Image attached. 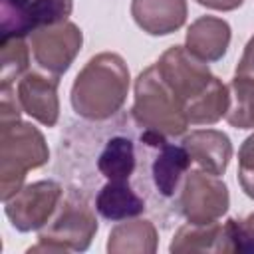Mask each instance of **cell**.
<instances>
[{
  "mask_svg": "<svg viewBox=\"0 0 254 254\" xmlns=\"http://www.w3.org/2000/svg\"><path fill=\"white\" fill-rule=\"evenodd\" d=\"M169 137L141 127L131 111L89 123H69L62 135L56 171L69 190L85 194L89 200L101 187H133L163 226H169L155 183L153 163Z\"/></svg>",
  "mask_w": 254,
  "mask_h": 254,
  "instance_id": "cell-1",
  "label": "cell"
},
{
  "mask_svg": "<svg viewBox=\"0 0 254 254\" xmlns=\"http://www.w3.org/2000/svg\"><path fill=\"white\" fill-rule=\"evenodd\" d=\"M155 65L190 125H214L226 117L230 105L228 85L185 46H171Z\"/></svg>",
  "mask_w": 254,
  "mask_h": 254,
  "instance_id": "cell-2",
  "label": "cell"
},
{
  "mask_svg": "<svg viewBox=\"0 0 254 254\" xmlns=\"http://www.w3.org/2000/svg\"><path fill=\"white\" fill-rule=\"evenodd\" d=\"M0 93V196L8 200L22 189L30 171L48 163L50 149L44 135L20 119L22 107L16 93L12 95V89Z\"/></svg>",
  "mask_w": 254,
  "mask_h": 254,
  "instance_id": "cell-3",
  "label": "cell"
},
{
  "mask_svg": "<svg viewBox=\"0 0 254 254\" xmlns=\"http://www.w3.org/2000/svg\"><path fill=\"white\" fill-rule=\"evenodd\" d=\"M129 67L119 54L93 56L71 85V107L87 121H103L117 115L127 99Z\"/></svg>",
  "mask_w": 254,
  "mask_h": 254,
  "instance_id": "cell-4",
  "label": "cell"
},
{
  "mask_svg": "<svg viewBox=\"0 0 254 254\" xmlns=\"http://www.w3.org/2000/svg\"><path fill=\"white\" fill-rule=\"evenodd\" d=\"M99 224L95 218L93 202L77 192L69 190L64 194L58 210L42 226L38 234V244L28 252H81L87 250Z\"/></svg>",
  "mask_w": 254,
  "mask_h": 254,
  "instance_id": "cell-5",
  "label": "cell"
},
{
  "mask_svg": "<svg viewBox=\"0 0 254 254\" xmlns=\"http://www.w3.org/2000/svg\"><path fill=\"white\" fill-rule=\"evenodd\" d=\"M133 119L151 131L165 137H179L189 129V119L173 95L157 65H149L135 79V101L131 107Z\"/></svg>",
  "mask_w": 254,
  "mask_h": 254,
  "instance_id": "cell-6",
  "label": "cell"
},
{
  "mask_svg": "<svg viewBox=\"0 0 254 254\" xmlns=\"http://www.w3.org/2000/svg\"><path fill=\"white\" fill-rule=\"evenodd\" d=\"M230 206L228 187L216 175L204 171H190L185 177L181 194H179V212L190 224H208L222 214H226Z\"/></svg>",
  "mask_w": 254,
  "mask_h": 254,
  "instance_id": "cell-7",
  "label": "cell"
},
{
  "mask_svg": "<svg viewBox=\"0 0 254 254\" xmlns=\"http://www.w3.org/2000/svg\"><path fill=\"white\" fill-rule=\"evenodd\" d=\"M62 198L64 187L58 181H36L22 187L14 196L4 200V210L16 230L30 232L48 224Z\"/></svg>",
  "mask_w": 254,
  "mask_h": 254,
  "instance_id": "cell-8",
  "label": "cell"
},
{
  "mask_svg": "<svg viewBox=\"0 0 254 254\" xmlns=\"http://www.w3.org/2000/svg\"><path fill=\"white\" fill-rule=\"evenodd\" d=\"M28 38L34 62L42 67V71L58 77L69 69L83 44L81 30L69 20L56 26L40 28Z\"/></svg>",
  "mask_w": 254,
  "mask_h": 254,
  "instance_id": "cell-9",
  "label": "cell"
},
{
  "mask_svg": "<svg viewBox=\"0 0 254 254\" xmlns=\"http://www.w3.org/2000/svg\"><path fill=\"white\" fill-rule=\"evenodd\" d=\"M73 0H26L16 8L0 6V38H26L32 32L69 18Z\"/></svg>",
  "mask_w": 254,
  "mask_h": 254,
  "instance_id": "cell-10",
  "label": "cell"
},
{
  "mask_svg": "<svg viewBox=\"0 0 254 254\" xmlns=\"http://www.w3.org/2000/svg\"><path fill=\"white\" fill-rule=\"evenodd\" d=\"M60 77L42 71H26L16 87V99L26 115L46 127H54L60 119Z\"/></svg>",
  "mask_w": 254,
  "mask_h": 254,
  "instance_id": "cell-11",
  "label": "cell"
},
{
  "mask_svg": "<svg viewBox=\"0 0 254 254\" xmlns=\"http://www.w3.org/2000/svg\"><path fill=\"white\" fill-rule=\"evenodd\" d=\"M181 145L190 155V161L204 173L224 175L232 159V143L226 133L216 129H196L183 137Z\"/></svg>",
  "mask_w": 254,
  "mask_h": 254,
  "instance_id": "cell-12",
  "label": "cell"
},
{
  "mask_svg": "<svg viewBox=\"0 0 254 254\" xmlns=\"http://www.w3.org/2000/svg\"><path fill=\"white\" fill-rule=\"evenodd\" d=\"M175 254L187 252H234L232 226L230 218L226 222H208V224H185L177 230L169 246Z\"/></svg>",
  "mask_w": 254,
  "mask_h": 254,
  "instance_id": "cell-13",
  "label": "cell"
},
{
  "mask_svg": "<svg viewBox=\"0 0 254 254\" xmlns=\"http://www.w3.org/2000/svg\"><path fill=\"white\" fill-rule=\"evenodd\" d=\"M135 24L151 36L177 32L187 20V0H131Z\"/></svg>",
  "mask_w": 254,
  "mask_h": 254,
  "instance_id": "cell-14",
  "label": "cell"
},
{
  "mask_svg": "<svg viewBox=\"0 0 254 254\" xmlns=\"http://www.w3.org/2000/svg\"><path fill=\"white\" fill-rule=\"evenodd\" d=\"M230 44V26L226 20L216 16L196 18L185 38V48L198 60L210 64L224 58Z\"/></svg>",
  "mask_w": 254,
  "mask_h": 254,
  "instance_id": "cell-15",
  "label": "cell"
},
{
  "mask_svg": "<svg viewBox=\"0 0 254 254\" xmlns=\"http://www.w3.org/2000/svg\"><path fill=\"white\" fill-rule=\"evenodd\" d=\"M159 244V232L153 220L129 218L111 228L107 238V252L111 254H153Z\"/></svg>",
  "mask_w": 254,
  "mask_h": 254,
  "instance_id": "cell-16",
  "label": "cell"
},
{
  "mask_svg": "<svg viewBox=\"0 0 254 254\" xmlns=\"http://www.w3.org/2000/svg\"><path fill=\"white\" fill-rule=\"evenodd\" d=\"M97 214L111 222L137 218L149 212L147 200L133 187H101L91 198Z\"/></svg>",
  "mask_w": 254,
  "mask_h": 254,
  "instance_id": "cell-17",
  "label": "cell"
},
{
  "mask_svg": "<svg viewBox=\"0 0 254 254\" xmlns=\"http://www.w3.org/2000/svg\"><path fill=\"white\" fill-rule=\"evenodd\" d=\"M228 91L230 105L226 121L236 129H254V77L234 73Z\"/></svg>",
  "mask_w": 254,
  "mask_h": 254,
  "instance_id": "cell-18",
  "label": "cell"
},
{
  "mask_svg": "<svg viewBox=\"0 0 254 254\" xmlns=\"http://www.w3.org/2000/svg\"><path fill=\"white\" fill-rule=\"evenodd\" d=\"M30 48L24 38H0V89H12L28 71Z\"/></svg>",
  "mask_w": 254,
  "mask_h": 254,
  "instance_id": "cell-19",
  "label": "cell"
},
{
  "mask_svg": "<svg viewBox=\"0 0 254 254\" xmlns=\"http://www.w3.org/2000/svg\"><path fill=\"white\" fill-rule=\"evenodd\" d=\"M238 183L254 200V133L244 139L238 151Z\"/></svg>",
  "mask_w": 254,
  "mask_h": 254,
  "instance_id": "cell-20",
  "label": "cell"
},
{
  "mask_svg": "<svg viewBox=\"0 0 254 254\" xmlns=\"http://www.w3.org/2000/svg\"><path fill=\"white\" fill-rule=\"evenodd\" d=\"M234 252H254V212L246 218H230Z\"/></svg>",
  "mask_w": 254,
  "mask_h": 254,
  "instance_id": "cell-21",
  "label": "cell"
},
{
  "mask_svg": "<svg viewBox=\"0 0 254 254\" xmlns=\"http://www.w3.org/2000/svg\"><path fill=\"white\" fill-rule=\"evenodd\" d=\"M236 75H246V77H254V36L248 40L242 58L236 65Z\"/></svg>",
  "mask_w": 254,
  "mask_h": 254,
  "instance_id": "cell-22",
  "label": "cell"
},
{
  "mask_svg": "<svg viewBox=\"0 0 254 254\" xmlns=\"http://www.w3.org/2000/svg\"><path fill=\"white\" fill-rule=\"evenodd\" d=\"M196 4L200 6H206V8H212V10H222V12H230V10H236L238 6H242L244 0H194Z\"/></svg>",
  "mask_w": 254,
  "mask_h": 254,
  "instance_id": "cell-23",
  "label": "cell"
},
{
  "mask_svg": "<svg viewBox=\"0 0 254 254\" xmlns=\"http://www.w3.org/2000/svg\"><path fill=\"white\" fill-rule=\"evenodd\" d=\"M26 0H0V6L2 8H16L20 4H24Z\"/></svg>",
  "mask_w": 254,
  "mask_h": 254,
  "instance_id": "cell-24",
  "label": "cell"
}]
</instances>
